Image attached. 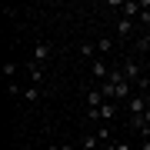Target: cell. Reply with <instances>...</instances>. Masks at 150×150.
Segmentation results:
<instances>
[{
	"label": "cell",
	"mask_w": 150,
	"mask_h": 150,
	"mask_svg": "<svg viewBox=\"0 0 150 150\" xmlns=\"http://www.w3.org/2000/svg\"><path fill=\"white\" fill-rule=\"evenodd\" d=\"M110 7H113V10H120V17H127V20H137L140 10H144V7L134 4V0H110Z\"/></svg>",
	"instance_id": "cell-1"
},
{
	"label": "cell",
	"mask_w": 150,
	"mask_h": 150,
	"mask_svg": "<svg viewBox=\"0 0 150 150\" xmlns=\"http://www.w3.org/2000/svg\"><path fill=\"white\" fill-rule=\"evenodd\" d=\"M50 57H54V43H50V40H37V43H33V60H30V64H47V60Z\"/></svg>",
	"instance_id": "cell-2"
},
{
	"label": "cell",
	"mask_w": 150,
	"mask_h": 150,
	"mask_svg": "<svg viewBox=\"0 0 150 150\" xmlns=\"http://www.w3.org/2000/svg\"><path fill=\"white\" fill-rule=\"evenodd\" d=\"M127 110L134 113V117H144V113L150 110V97H147V93H134V97L127 100Z\"/></svg>",
	"instance_id": "cell-3"
},
{
	"label": "cell",
	"mask_w": 150,
	"mask_h": 150,
	"mask_svg": "<svg viewBox=\"0 0 150 150\" xmlns=\"http://www.w3.org/2000/svg\"><path fill=\"white\" fill-rule=\"evenodd\" d=\"M120 70H123V77H127V83H140V77H144V74H140V64H134V60H123V64H120Z\"/></svg>",
	"instance_id": "cell-4"
},
{
	"label": "cell",
	"mask_w": 150,
	"mask_h": 150,
	"mask_svg": "<svg viewBox=\"0 0 150 150\" xmlns=\"http://www.w3.org/2000/svg\"><path fill=\"white\" fill-rule=\"evenodd\" d=\"M90 74H93L97 80L103 83V80H107V77H110V67H107V60H103V57H97L93 64H90Z\"/></svg>",
	"instance_id": "cell-5"
},
{
	"label": "cell",
	"mask_w": 150,
	"mask_h": 150,
	"mask_svg": "<svg viewBox=\"0 0 150 150\" xmlns=\"http://www.w3.org/2000/svg\"><path fill=\"white\" fill-rule=\"evenodd\" d=\"M137 27H140V23H137V20H127V17H120V20H117V33H120V37H130Z\"/></svg>",
	"instance_id": "cell-6"
},
{
	"label": "cell",
	"mask_w": 150,
	"mask_h": 150,
	"mask_svg": "<svg viewBox=\"0 0 150 150\" xmlns=\"http://www.w3.org/2000/svg\"><path fill=\"white\" fill-rule=\"evenodd\" d=\"M110 117H117V107H113V100H103V107H100V120H110Z\"/></svg>",
	"instance_id": "cell-7"
},
{
	"label": "cell",
	"mask_w": 150,
	"mask_h": 150,
	"mask_svg": "<svg viewBox=\"0 0 150 150\" xmlns=\"http://www.w3.org/2000/svg\"><path fill=\"white\" fill-rule=\"evenodd\" d=\"M80 57H87L93 64V60H97V43H80Z\"/></svg>",
	"instance_id": "cell-8"
},
{
	"label": "cell",
	"mask_w": 150,
	"mask_h": 150,
	"mask_svg": "<svg viewBox=\"0 0 150 150\" xmlns=\"http://www.w3.org/2000/svg\"><path fill=\"white\" fill-rule=\"evenodd\" d=\"M110 50H113V40L110 37H100V40H97V54H110Z\"/></svg>",
	"instance_id": "cell-9"
},
{
	"label": "cell",
	"mask_w": 150,
	"mask_h": 150,
	"mask_svg": "<svg viewBox=\"0 0 150 150\" xmlns=\"http://www.w3.org/2000/svg\"><path fill=\"white\" fill-rule=\"evenodd\" d=\"M40 97H43V90H40V87H30V90H23V100H30V103H37Z\"/></svg>",
	"instance_id": "cell-10"
},
{
	"label": "cell",
	"mask_w": 150,
	"mask_h": 150,
	"mask_svg": "<svg viewBox=\"0 0 150 150\" xmlns=\"http://www.w3.org/2000/svg\"><path fill=\"white\" fill-rule=\"evenodd\" d=\"M137 47H140V54H150V30H144V33H140Z\"/></svg>",
	"instance_id": "cell-11"
},
{
	"label": "cell",
	"mask_w": 150,
	"mask_h": 150,
	"mask_svg": "<svg viewBox=\"0 0 150 150\" xmlns=\"http://www.w3.org/2000/svg\"><path fill=\"white\" fill-rule=\"evenodd\" d=\"M97 147H100V137H97V134H93V137L87 134V137H83V147H80V150H97Z\"/></svg>",
	"instance_id": "cell-12"
},
{
	"label": "cell",
	"mask_w": 150,
	"mask_h": 150,
	"mask_svg": "<svg viewBox=\"0 0 150 150\" xmlns=\"http://www.w3.org/2000/svg\"><path fill=\"white\" fill-rule=\"evenodd\" d=\"M27 70H30V77H33V87H37V83H40V80H43V70H40V67H37V64H30V67H27Z\"/></svg>",
	"instance_id": "cell-13"
},
{
	"label": "cell",
	"mask_w": 150,
	"mask_h": 150,
	"mask_svg": "<svg viewBox=\"0 0 150 150\" xmlns=\"http://www.w3.org/2000/svg\"><path fill=\"white\" fill-rule=\"evenodd\" d=\"M50 150H80V147H70V144H54Z\"/></svg>",
	"instance_id": "cell-14"
},
{
	"label": "cell",
	"mask_w": 150,
	"mask_h": 150,
	"mask_svg": "<svg viewBox=\"0 0 150 150\" xmlns=\"http://www.w3.org/2000/svg\"><path fill=\"white\" fill-rule=\"evenodd\" d=\"M107 150H130V144H113V147H107Z\"/></svg>",
	"instance_id": "cell-15"
},
{
	"label": "cell",
	"mask_w": 150,
	"mask_h": 150,
	"mask_svg": "<svg viewBox=\"0 0 150 150\" xmlns=\"http://www.w3.org/2000/svg\"><path fill=\"white\" fill-rule=\"evenodd\" d=\"M140 150H150V140H144V144H140Z\"/></svg>",
	"instance_id": "cell-16"
},
{
	"label": "cell",
	"mask_w": 150,
	"mask_h": 150,
	"mask_svg": "<svg viewBox=\"0 0 150 150\" xmlns=\"http://www.w3.org/2000/svg\"><path fill=\"white\" fill-rule=\"evenodd\" d=\"M144 67H147V70H150V54H147V60H144Z\"/></svg>",
	"instance_id": "cell-17"
},
{
	"label": "cell",
	"mask_w": 150,
	"mask_h": 150,
	"mask_svg": "<svg viewBox=\"0 0 150 150\" xmlns=\"http://www.w3.org/2000/svg\"><path fill=\"white\" fill-rule=\"evenodd\" d=\"M147 97H150V90H147Z\"/></svg>",
	"instance_id": "cell-18"
}]
</instances>
